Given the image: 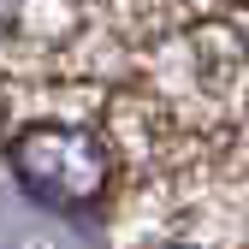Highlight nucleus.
Here are the masks:
<instances>
[{
	"label": "nucleus",
	"mask_w": 249,
	"mask_h": 249,
	"mask_svg": "<svg viewBox=\"0 0 249 249\" xmlns=\"http://www.w3.org/2000/svg\"><path fill=\"white\" fill-rule=\"evenodd\" d=\"M12 172L36 202L77 213V208H95L107 196L113 154L83 124H30L12 142Z\"/></svg>",
	"instance_id": "obj_1"
},
{
	"label": "nucleus",
	"mask_w": 249,
	"mask_h": 249,
	"mask_svg": "<svg viewBox=\"0 0 249 249\" xmlns=\"http://www.w3.org/2000/svg\"><path fill=\"white\" fill-rule=\"evenodd\" d=\"M166 249H190V243H166Z\"/></svg>",
	"instance_id": "obj_2"
}]
</instances>
